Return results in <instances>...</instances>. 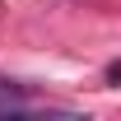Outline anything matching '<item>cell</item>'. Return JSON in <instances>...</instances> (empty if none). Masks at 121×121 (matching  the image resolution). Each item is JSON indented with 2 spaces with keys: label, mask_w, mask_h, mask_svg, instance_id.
I'll return each instance as SVG.
<instances>
[]
</instances>
